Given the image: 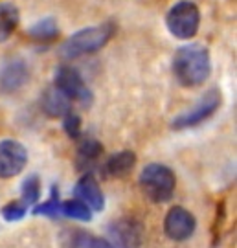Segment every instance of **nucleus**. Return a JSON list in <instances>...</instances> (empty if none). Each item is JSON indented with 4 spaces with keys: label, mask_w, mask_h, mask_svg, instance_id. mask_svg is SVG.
Here are the masks:
<instances>
[{
    "label": "nucleus",
    "mask_w": 237,
    "mask_h": 248,
    "mask_svg": "<svg viewBox=\"0 0 237 248\" xmlns=\"http://www.w3.org/2000/svg\"><path fill=\"white\" fill-rule=\"evenodd\" d=\"M211 59L208 48L188 45L178 48L173 57V74L182 87H199L210 78Z\"/></svg>",
    "instance_id": "f257e3e1"
},
{
    "label": "nucleus",
    "mask_w": 237,
    "mask_h": 248,
    "mask_svg": "<svg viewBox=\"0 0 237 248\" xmlns=\"http://www.w3.org/2000/svg\"><path fill=\"white\" fill-rule=\"evenodd\" d=\"M112 33H114L112 24L79 30L78 33H74L63 43L59 53L64 59H78V57H83V55H88V53H94L97 50H101L111 41Z\"/></svg>",
    "instance_id": "f03ea898"
},
{
    "label": "nucleus",
    "mask_w": 237,
    "mask_h": 248,
    "mask_svg": "<svg viewBox=\"0 0 237 248\" xmlns=\"http://www.w3.org/2000/svg\"><path fill=\"white\" fill-rule=\"evenodd\" d=\"M175 173L164 164H149L142 171L140 187L153 202H167L175 193Z\"/></svg>",
    "instance_id": "7ed1b4c3"
},
{
    "label": "nucleus",
    "mask_w": 237,
    "mask_h": 248,
    "mask_svg": "<svg viewBox=\"0 0 237 248\" xmlns=\"http://www.w3.org/2000/svg\"><path fill=\"white\" fill-rule=\"evenodd\" d=\"M166 24L167 30L171 31V35H175L176 39H191L199 31L201 11L193 2L180 0L169 9L166 17Z\"/></svg>",
    "instance_id": "20e7f679"
},
{
    "label": "nucleus",
    "mask_w": 237,
    "mask_h": 248,
    "mask_svg": "<svg viewBox=\"0 0 237 248\" xmlns=\"http://www.w3.org/2000/svg\"><path fill=\"white\" fill-rule=\"evenodd\" d=\"M53 87L61 92L68 101H78L83 105L92 103V92L83 81L81 74L72 66H59L55 72V83Z\"/></svg>",
    "instance_id": "39448f33"
},
{
    "label": "nucleus",
    "mask_w": 237,
    "mask_h": 248,
    "mask_svg": "<svg viewBox=\"0 0 237 248\" xmlns=\"http://www.w3.org/2000/svg\"><path fill=\"white\" fill-rule=\"evenodd\" d=\"M219 107H221V92L217 89H211L190 110H186V112L176 116L175 120H173V124H171V127L176 129V131L195 127V125L202 124L204 120H208L211 114H215V110Z\"/></svg>",
    "instance_id": "423d86ee"
},
{
    "label": "nucleus",
    "mask_w": 237,
    "mask_h": 248,
    "mask_svg": "<svg viewBox=\"0 0 237 248\" xmlns=\"http://www.w3.org/2000/svg\"><path fill=\"white\" fill-rule=\"evenodd\" d=\"M28 151L17 140L0 142V178H13L24 169Z\"/></svg>",
    "instance_id": "0eeeda50"
},
{
    "label": "nucleus",
    "mask_w": 237,
    "mask_h": 248,
    "mask_svg": "<svg viewBox=\"0 0 237 248\" xmlns=\"http://www.w3.org/2000/svg\"><path fill=\"white\" fill-rule=\"evenodd\" d=\"M197 228L195 215L190 210H186L182 206H173L166 215L164 221V230L167 237L173 241H186L193 235Z\"/></svg>",
    "instance_id": "6e6552de"
},
{
    "label": "nucleus",
    "mask_w": 237,
    "mask_h": 248,
    "mask_svg": "<svg viewBox=\"0 0 237 248\" xmlns=\"http://www.w3.org/2000/svg\"><path fill=\"white\" fill-rule=\"evenodd\" d=\"M76 197L78 201H81L83 204H87L90 210L101 212L105 208V197L103 191L97 184V180L92 175H85L79 178V182L76 184Z\"/></svg>",
    "instance_id": "1a4fd4ad"
},
{
    "label": "nucleus",
    "mask_w": 237,
    "mask_h": 248,
    "mask_svg": "<svg viewBox=\"0 0 237 248\" xmlns=\"http://www.w3.org/2000/svg\"><path fill=\"white\" fill-rule=\"evenodd\" d=\"M28 68L22 61H9L0 70V89L4 92H15L28 81Z\"/></svg>",
    "instance_id": "9d476101"
},
{
    "label": "nucleus",
    "mask_w": 237,
    "mask_h": 248,
    "mask_svg": "<svg viewBox=\"0 0 237 248\" xmlns=\"http://www.w3.org/2000/svg\"><path fill=\"white\" fill-rule=\"evenodd\" d=\"M134 166H136V155L132 151H120L105 162L103 173L111 178H122L129 175Z\"/></svg>",
    "instance_id": "9b49d317"
},
{
    "label": "nucleus",
    "mask_w": 237,
    "mask_h": 248,
    "mask_svg": "<svg viewBox=\"0 0 237 248\" xmlns=\"http://www.w3.org/2000/svg\"><path fill=\"white\" fill-rule=\"evenodd\" d=\"M41 107H43L44 112L48 116H52V118H61V116H66L70 112V101L64 98L55 87L48 89L43 94Z\"/></svg>",
    "instance_id": "f8f14e48"
},
{
    "label": "nucleus",
    "mask_w": 237,
    "mask_h": 248,
    "mask_svg": "<svg viewBox=\"0 0 237 248\" xmlns=\"http://www.w3.org/2000/svg\"><path fill=\"white\" fill-rule=\"evenodd\" d=\"M18 24V9L13 4H0V43L8 41Z\"/></svg>",
    "instance_id": "ddd939ff"
},
{
    "label": "nucleus",
    "mask_w": 237,
    "mask_h": 248,
    "mask_svg": "<svg viewBox=\"0 0 237 248\" xmlns=\"http://www.w3.org/2000/svg\"><path fill=\"white\" fill-rule=\"evenodd\" d=\"M59 215L70 217V219H78V221H90L92 219V210L87 204H83L81 201H64L61 202L59 208Z\"/></svg>",
    "instance_id": "4468645a"
},
{
    "label": "nucleus",
    "mask_w": 237,
    "mask_h": 248,
    "mask_svg": "<svg viewBox=\"0 0 237 248\" xmlns=\"http://www.w3.org/2000/svg\"><path fill=\"white\" fill-rule=\"evenodd\" d=\"M57 33H59V26H57V22L53 18H43L30 30V35L33 37L35 41H41V43L52 41V39L57 37Z\"/></svg>",
    "instance_id": "2eb2a0df"
},
{
    "label": "nucleus",
    "mask_w": 237,
    "mask_h": 248,
    "mask_svg": "<svg viewBox=\"0 0 237 248\" xmlns=\"http://www.w3.org/2000/svg\"><path fill=\"white\" fill-rule=\"evenodd\" d=\"M39 195H41V180L37 175H32L22 182V195L18 199V202L24 208H30L39 201Z\"/></svg>",
    "instance_id": "dca6fc26"
},
{
    "label": "nucleus",
    "mask_w": 237,
    "mask_h": 248,
    "mask_svg": "<svg viewBox=\"0 0 237 248\" xmlns=\"http://www.w3.org/2000/svg\"><path fill=\"white\" fill-rule=\"evenodd\" d=\"M101 153H103L101 143L96 142V140H92V138H88V140H85V142L79 145V162H83V164H92L94 160L99 158Z\"/></svg>",
    "instance_id": "f3484780"
},
{
    "label": "nucleus",
    "mask_w": 237,
    "mask_h": 248,
    "mask_svg": "<svg viewBox=\"0 0 237 248\" xmlns=\"http://www.w3.org/2000/svg\"><path fill=\"white\" fill-rule=\"evenodd\" d=\"M72 248H114V247H112L111 243H107L105 239L94 237L92 233L79 232L78 235H74V241H72Z\"/></svg>",
    "instance_id": "a211bd4d"
},
{
    "label": "nucleus",
    "mask_w": 237,
    "mask_h": 248,
    "mask_svg": "<svg viewBox=\"0 0 237 248\" xmlns=\"http://www.w3.org/2000/svg\"><path fill=\"white\" fill-rule=\"evenodd\" d=\"M59 208H61V202H59V193H57V189L53 187V193L52 197L46 201V202L39 204L33 212L37 215H48V217H57L59 215Z\"/></svg>",
    "instance_id": "6ab92c4d"
},
{
    "label": "nucleus",
    "mask_w": 237,
    "mask_h": 248,
    "mask_svg": "<svg viewBox=\"0 0 237 248\" xmlns=\"http://www.w3.org/2000/svg\"><path fill=\"white\" fill-rule=\"evenodd\" d=\"M26 212H28V208H24L18 201H13V202H8L2 208V217L9 222L20 221V219L26 215Z\"/></svg>",
    "instance_id": "aec40b11"
},
{
    "label": "nucleus",
    "mask_w": 237,
    "mask_h": 248,
    "mask_svg": "<svg viewBox=\"0 0 237 248\" xmlns=\"http://www.w3.org/2000/svg\"><path fill=\"white\" fill-rule=\"evenodd\" d=\"M64 131L70 138H79L81 136V118L74 112H68L64 116Z\"/></svg>",
    "instance_id": "412c9836"
}]
</instances>
